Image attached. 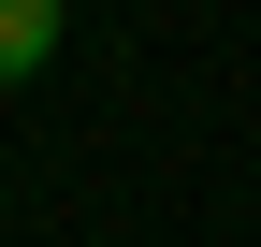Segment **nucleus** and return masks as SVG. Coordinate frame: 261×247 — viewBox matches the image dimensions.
I'll use <instances>...</instances> for the list:
<instances>
[{
	"instance_id": "1",
	"label": "nucleus",
	"mask_w": 261,
	"mask_h": 247,
	"mask_svg": "<svg viewBox=\"0 0 261 247\" xmlns=\"http://www.w3.org/2000/svg\"><path fill=\"white\" fill-rule=\"evenodd\" d=\"M58 58V0H0V87Z\"/></svg>"
}]
</instances>
